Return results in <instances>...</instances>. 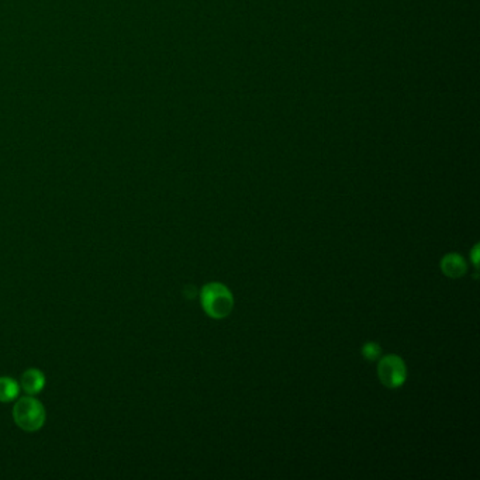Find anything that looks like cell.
<instances>
[{
  "mask_svg": "<svg viewBox=\"0 0 480 480\" xmlns=\"http://www.w3.org/2000/svg\"><path fill=\"white\" fill-rule=\"evenodd\" d=\"M20 392V386L11 378L3 376L0 378V402L8 403L17 398Z\"/></svg>",
  "mask_w": 480,
  "mask_h": 480,
  "instance_id": "obj_6",
  "label": "cell"
},
{
  "mask_svg": "<svg viewBox=\"0 0 480 480\" xmlns=\"http://www.w3.org/2000/svg\"><path fill=\"white\" fill-rule=\"evenodd\" d=\"M378 375L381 382L390 389L400 388L407 378L406 364L398 355H388L381 358L378 365Z\"/></svg>",
  "mask_w": 480,
  "mask_h": 480,
  "instance_id": "obj_3",
  "label": "cell"
},
{
  "mask_svg": "<svg viewBox=\"0 0 480 480\" xmlns=\"http://www.w3.org/2000/svg\"><path fill=\"white\" fill-rule=\"evenodd\" d=\"M13 419L21 430L27 433H34L44 426L47 414L44 406L37 399L28 396L20 399L14 405Z\"/></svg>",
  "mask_w": 480,
  "mask_h": 480,
  "instance_id": "obj_2",
  "label": "cell"
},
{
  "mask_svg": "<svg viewBox=\"0 0 480 480\" xmlns=\"http://www.w3.org/2000/svg\"><path fill=\"white\" fill-rule=\"evenodd\" d=\"M381 352H382L381 347H379L378 344H375V343H368V344H365L364 348H362V355H364L367 359H369V361L378 359V358L381 357Z\"/></svg>",
  "mask_w": 480,
  "mask_h": 480,
  "instance_id": "obj_7",
  "label": "cell"
},
{
  "mask_svg": "<svg viewBox=\"0 0 480 480\" xmlns=\"http://www.w3.org/2000/svg\"><path fill=\"white\" fill-rule=\"evenodd\" d=\"M441 269L448 278L457 279V278H462L467 273L468 266H467L465 259L461 255L448 254L441 261Z\"/></svg>",
  "mask_w": 480,
  "mask_h": 480,
  "instance_id": "obj_4",
  "label": "cell"
},
{
  "mask_svg": "<svg viewBox=\"0 0 480 480\" xmlns=\"http://www.w3.org/2000/svg\"><path fill=\"white\" fill-rule=\"evenodd\" d=\"M44 385H45V376L38 369H28L21 375L20 386L30 396L39 393Z\"/></svg>",
  "mask_w": 480,
  "mask_h": 480,
  "instance_id": "obj_5",
  "label": "cell"
},
{
  "mask_svg": "<svg viewBox=\"0 0 480 480\" xmlns=\"http://www.w3.org/2000/svg\"><path fill=\"white\" fill-rule=\"evenodd\" d=\"M202 304L204 312L213 319L227 317L234 306L231 292L221 283H209L202 290Z\"/></svg>",
  "mask_w": 480,
  "mask_h": 480,
  "instance_id": "obj_1",
  "label": "cell"
},
{
  "mask_svg": "<svg viewBox=\"0 0 480 480\" xmlns=\"http://www.w3.org/2000/svg\"><path fill=\"white\" fill-rule=\"evenodd\" d=\"M474 261H475V265H478V247H475L474 250Z\"/></svg>",
  "mask_w": 480,
  "mask_h": 480,
  "instance_id": "obj_8",
  "label": "cell"
}]
</instances>
